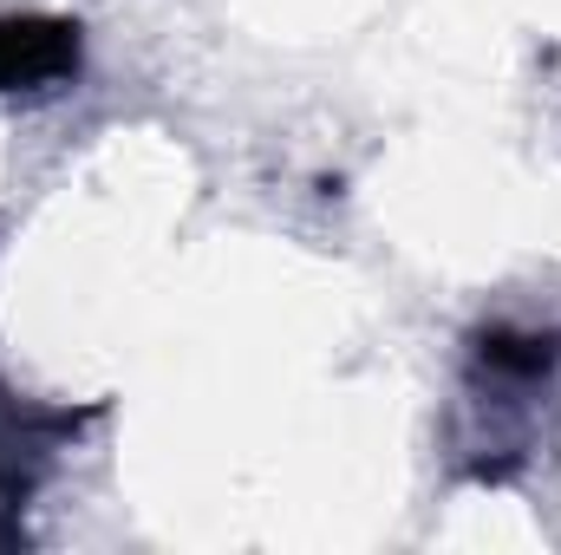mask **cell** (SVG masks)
Masks as SVG:
<instances>
[{
    "mask_svg": "<svg viewBox=\"0 0 561 555\" xmlns=\"http://www.w3.org/2000/svg\"><path fill=\"white\" fill-rule=\"evenodd\" d=\"M79 72V26L72 20H0V92L53 86Z\"/></svg>",
    "mask_w": 561,
    "mask_h": 555,
    "instance_id": "6da1fadb",
    "label": "cell"
},
{
    "mask_svg": "<svg viewBox=\"0 0 561 555\" xmlns=\"http://www.w3.org/2000/svg\"><path fill=\"white\" fill-rule=\"evenodd\" d=\"M477 360L490 366V373H510V380H542L549 366L561 360V340L556 333H483L477 340Z\"/></svg>",
    "mask_w": 561,
    "mask_h": 555,
    "instance_id": "7a4b0ae2",
    "label": "cell"
}]
</instances>
